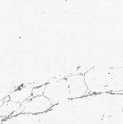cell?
<instances>
[{"label":"cell","mask_w":123,"mask_h":124,"mask_svg":"<svg viewBox=\"0 0 123 124\" xmlns=\"http://www.w3.org/2000/svg\"><path fill=\"white\" fill-rule=\"evenodd\" d=\"M69 92V98H78L86 94L89 91L86 83L84 76L72 75L66 79Z\"/></svg>","instance_id":"cell-2"},{"label":"cell","mask_w":123,"mask_h":124,"mask_svg":"<svg viewBox=\"0 0 123 124\" xmlns=\"http://www.w3.org/2000/svg\"><path fill=\"white\" fill-rule=\"evenodd\" d=\"M32 89L25 87L13 93L10 96V98L12 102L19 104L25 100H28L30 96H32Z\"/></svg>","instance_id":"cell-5"},{"label":"cell","mask_w":123,"mask_h":124,"mask_svg":"<svg viewBox=\"0 0 123 124\" xmlns=\"http://www.w3.org/2000/svg\"><path fill=\"white\" fill-rule=\"evenodd\" d=\"M54 104L44 96L32 97L28 100L24 108V112L30 114H41L49 110Z\"/></svg>","instance_id":"cell-3"},{"label":"cell","mask_w":123,"mask_h":124,"mask_svg":"<svg viewBox=\"0 0 123 124\" xmlns=\"http://www.w3.org/2000/svg\"><path fill=\"white\" fill-rule=\"evenodd\" d=\"M84 76L89 91L98 92L103 87L105 83L104 75L97 67L91 69Z\"/></svg>","instance_id":"cell-4"},{"label":"cell","mask_w":123,"mask_h":124,"mask_svg":"<svg viewBox=\"0 0 123 124\" xmlns=\"http://www.w3.org/2000/svg\"><path fill=\"white\" fill-rule=\"evenodd\" d=\"M46 85H47V84L43 85L42 86H38V87H36V88H34L32 89V97H38V96H43Z\"/></svg>","instance_id":"cell-7"},{"label":"cell","mask_w":123,"mask_h":124,"mask_svg":"<svg viewBox=\"0 0 123 124\" xmlns=\"http://www.w3.org/2000/svg\"><path fill=\"white\" fill-rule=\"evenodd\" d=\"M43 96L53 104L67 100L69 98V92L66 79H61L47 84Z\"/></svg>","instance_id":"cell-1"},{"label":"cell","mask_w":123,"mask_h":124,"mask_svg":"<svg viewBox=\"0 0 123 124\" xmlns=\"http://www.w3.org/2000/svg\"><path fill=\"white\" fill-rule=\"evenodd\" d=\"M19 104L13 102H6L0 108V116H8L13 112L18 110Z\"/></svg>","instance_id":"cell-6"}]
</instances>
